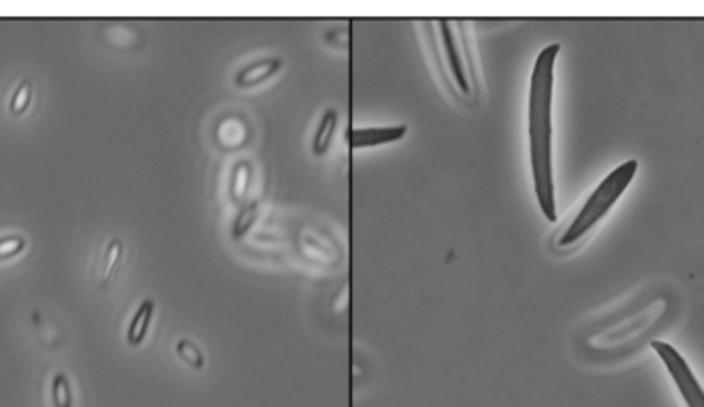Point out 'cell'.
Segmentation results:
<instances>
[{
  "mask_svg": "<svg viewBox=\"0 0 704 407\" xmlns=\"http://www.w3.org/2000/svg\"><path fill=\"white\" fill-rule=\"evenodd\" d=\"M560 44H548L536 56L527 93V148L530 169L538 206L548 222H557V186H554L552 159V107H554V71Z\"/></svg>",
  "mask_w": 704,
  "mask_h": 407,
  "instance_id": "6da1fadb",
  "label": "cell"
},
{
  "mask_svg": "<svg viewBox=\"0 0 704 407\" xmlns=\"http://www.w3.org/2000/svg\"><path fill=\"white\" fill-rule=\"evenodd\" d=\"M426 39L449 91L465 104L478 99L480 79L470 23L465 19H431Z\"/></svg>",
  "mask_w": 704,
  "mask_h": 407,
  "instance_id": "7a4b0ae2",
  "label": "cell"
},
{
  "mask_svg": "<svg viewBox=\"0 0 704 407\" xmlns=\"http://www.w3.org/2000/svg\"><path fill=\"white\" fill-rule=\"evenodd\" d=\"M636 171H639V161L631 159L616 167L610 175H606V178L599 181V186L587 195L583 206L574 212L573 219L568 220L563 230L557 235L554 247L558 251H568L577 247L579 243L583 241L616 206L620 195L624 194L628 186L633 183Z\"/></svg>",
  "mask_w": 704,
  "mask_h": 407,
  "instance_id": "3957f363",
  "label": "cell"
},
{
  "mask_svg": "<svg viewBox=\"0 0 704 407\" xmlns=\"http://www.w3.org/2000/svg\"><path fill=\"white\" fill-rule=\"evenodd\" d=\"M651 348L658 352V356L666 364V369L669 372V377L674 378L675 386H678L680 395L683 397L688 407H704V389L699 383V378L694 377L692 369H690L688 362L683 361V356L678 350L674 348L672 344L666 342H653Z\"/></svg>",
  "mask_w": 704,
  "mask_h": 407,
  "instance_id": "277c9868",
  "label": "cell"
},
{
  "mask_svg": "<svg viewBox=\"0 0 704 407\" xmlns=\"http://www.w3.org/2000/svg\"><path fill=\"white\" fill-rule=\"evenodd\" d=\"M282 58L279 56H262L252 62H246L235 72L233 85L237 89H256L268 80H272L282 71Z\"/></svg>",
  "mask_w": 704,
  "mask_h": 407,
  "instance_id": "5b68a950",
  "label": "cell"
},
{
  "mask_svg": "<svg viewBox=\"0 0 704 407\" xmlns=\"http://www.w3.org/2000/svg\"><path fill=\"white\" fill-rule=\"evenodd\" d=\"M408 134V126L398 124V126H371V128H355L350 130L347 140L348 146L355 148V151H361V148H375L383 145H394V142L402 140L404 136Z\"/></svg>",
  "mask_w": 704,
  "mask_h": 407,
  "instance_id": "8992f818",
  "label": "cell"
},
{
  "mask_svg": "<svg viewBox=\"0 0 704 407\" xmlns=\"http://www.w3.org/2000/svg\"><path fill=\"white\" fill-rule=\"evenodd\" d=\"M214 140L222 151H239L249 140V126L239 113L222 115L216 124Z\"/></svg>",
  "mask_w": 704,
  "mask_h": 407,
  "instance_id": "52a82bcc",
  "label": "cell"
},
{
  "mask_svg": "<svg viewBox=\"0 0 704 407\" xmlns=\"http://www.w3.org/2000/svg\"><path fill=\"white\" fill-rule=\"evenodd\" d=\"M99 37L107 47L113 50H137L142 44V33L134 29L128 21H104Z\"/></svg>",
  "mask_w": 704,
  "mask_h": 407,
  "instance_id": "ba28073f",
  "label": "cell"
},
{
  "mask_svg": "<svg viewBox=\"0 0 704 407\" xmlns=\"http://www.w3.org/2000/svg\"><path fill=\"white\" fill-rule=\"evenodd\" d=\"M122 255H124V243L118 237H113L104 245L97 268H95V282H97L99 288H105L112 282V278L116 276Z\"/></svg>",
  "mask_w": 704,
  "mask_h": 407,
  "instance_id": "9c48e42d",
  "label": "cell"
},
{
  "mask_svg": "<svg viewBox=\"0 0 704 407\" xmlns=\"http://www.w3.org/2000/svg\"><path fill=\"white\" fill-rule=\"evenodd\" d=\"M155 307H157V304H155L153 298H145V301L137 307V311H134V315L126 329V344L130 345V348H138V345L147 339L155 317Z\"/></svg>",
  "mask_w": 704,
  "mask_h": 407,
  "instance_id": "30bf717a",
  "label": "cell"
},
{
  "mask_svg": "<svg viewBox=\"0 0 704 407\" xmlns=\"http://www.w3.org/2000/svg\"><path fill=\"white\" fill-rule=\"evenodd\" d=\"M338 124H340V113H338V110H331L330 107V110L322 113L314 132V138H311V153H314L315 157H326L331 142L336 138Z\"/></svg>",
  "mask_w": 704,
  "mask_h": 407,
  "instance_id": "8fae6325",
  "label": "cell"
},
{
  "mask_svg": "<svg viewBox=\"0 0 704 407\" xmlns=\"http://www.w3.org/2000/svg\"><path fill=\"white\" fill-rule=\"evenodd\" d=\"M254 183V165L246 159L237 161L229 173V200L235 206H243Z\"/></svg>",
  "mask_w": 704,
  "mask_h": 407,
  "instance_id": "7c38bea8",
  "label": "cell"
},
{
  "mask_svg": "<svg viewBox=\"0 0 704 407\" xmlns=\"http://www.w3.org/2000/svg\"><path fill=\"white\" fill-rule=\"evenodd\" d=\"M31 323L38 339L44 345H47V348H58V345L64 342V331L60 329V325L52 323L50 315L42 313V311H33Z\"/></svg>",
  "mask_w": 704,
  "mask_h": 407,
  "instance_id": "4fadbf2b",
  "label": "cell"
},
{
  "mask_svg": "<svg viewBox=\"0 0 704 407\" xmlns=\"http://www.w3.org/2000/svg\"><path fill=\"white\" fill-rule=\"evenodd\" d=\"M33 101V80L31 79H21L19 85L13 89L11 99H9V113L13 118H21L23 113L31 107Z\"/></svg>",
  "mask_w": 704,
  "mask_h": 407,
  "instance_id": "5bb4252c",
  "label": "cell"
},
{
  "mask_svg": "<svg viewBox=\"0 0 704 407\" xmlns=\"http://www.w3.org/2000/svg\"><path fill=\"white\" fill-rule=\"evenodd\" d=\"M50 399L54 407H72L74 405V395H72V386L71 378L66 372H56L50 381Z\"/></svg>",
  "mask_w": 704,
  "mask_h": 407,
  "instance_id": "9a60e30c",
  "label": "cell"
},
{
  "mask_svg": "<svg viewBox=\"0 0 704 407\" xmlns=\"http://www.w3.org/2000/svg\"><path fill=\"white\" fill-rule=\"evenodd\" d=\"M175 354H178V358L181 362H184L186 366H189V369H194V370H202L205 369V352H202L200 348H198V344H194L192 339H180L178 344H175Z\"/></svg>",
  "mask_w": 704,
  "mask_h": 407,
  "instance_id": "2e32d148",
  "label": "cell"
},
{
  "mask_svg": "<svg viewBox=\"0 0 704 407\" xmlns=\"http://www.w3.org/2000/svg\"><path fill=\"white\" fill-rule=\"evenodd\" d=\"M241 212L237 214L235 225H233V239H243L247 235L249 228H254L256 214H258V202H246L243 204Z\"/></svg>",
  "mask_w": 704,
  "mask_h": 407,
  "instance_id": "e0dca14e",
  "label": "cell"
},
{
  "mask_svg": "<svg viewBox=\"0 0 704 407\" xmlns=\"http://www.w3.org/2000/svg\"><path fill=\"white\" fill-rule=\"evenodd\" d=\"M27 241L23 235H4L0 237V262H9L25 249Z\"/></svg>",
  "mask_w": 704,
  "mask_h": 407,
  "instance_id": "ac0fdd59",
  "label": "cell"
}]
</instances>
